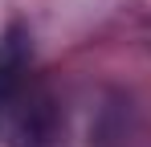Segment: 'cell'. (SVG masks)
I'll list each match as a JSON object with an SVG mask.
<instances>
[{"instance_id": "obj_1", "label": "cell", "mask_w": 151, "mask_h": 147, "mask_svg": "<svg viewBox=\"0 0 151 147\" xmlns=\"http://www.w3.org/2000/svg\"><path fill=\"white\" fill-rule=\"evenodd\" d=\"M25 66H29V49H25V41H21V33H8V37L0 41V102L21 86Z\"/></svg>"}]
</instances>
